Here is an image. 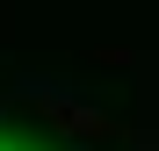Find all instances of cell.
Returning a JSON list of instances; mask_svg holds the SVG:
<instances>
[{"mask_svg": "<svg viewBox=\"0 0 159 151\" xmlns=\"http://www.w3.org/2000/svg\"><path fill=\"white\" fill-rule=\"evenodd\" d=\"M22 101H29V108H36V115H43L58 137H72L80 151H94V144H109V137H130L116 115H101L94 101H72V94H58L51 79H22Z\"/></svg>", "mask_w": 159, "mask_h": 151, "instance_id": "cell-1", "label": "cell"}, {"mask_svg": "<svg viewBox=\"0 0 159 151\" xmlns=\"http://www.w3.org/2000/svg\"><path fill=\"white\" fill-rule=\"evenodd\" d=\"M94 65H138V50H123V43H101V50H94Z\"/></svg>", "mask_w": 159, "mask_h": 151, "instance_id": "cell-2", "label": "cell"}, {"mask_svg": "<svg viewBox=\"0 0 159 151\" xmlns=\"http://www.w3.org/2000/svg\"><path fill=\"white\" fill-rule=\"evenodd\" d=\"M0 151H15V144H7V137H0Z\"/></svg>", "mask_w": 159, "mask_h": 151, "instance_id": "cell-3", "label": "cell"}, {"mask_svg": "<svg viewBox=\"0 0 159 151\" xmlns=\"http://www.w3.org/2000/svg\"><path fill=\"white\" fill-rule=\"evenodd\" d=\"M15 151H22V144H15Z\"/></svg>", "mask_w": 159, "mask_h": 151, "instance_id": "cell-4", "label": "cell"}]
</instances>
